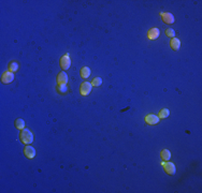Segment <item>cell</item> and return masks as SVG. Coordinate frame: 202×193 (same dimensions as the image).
Instances as JSON below:
<instances>
[{"instance_id": "obj_1", "label": "cell", "mask_w": 202, "mask_h": 193, "mask_svg": "<svg viewBox=\"0 0 202 193\" xmlns=\"http://www.w3.org/2000/svg\"><path fill=\"white\" fill-rule=\"evenodd\" d=\"M20 137H21L22 143L23 144H25V145H29L33 142V134H32V132L30 131L29 129L22 130V131H21Z\"/></svg>"}, {"instance_id": "obj_2", "label": "cell", "mask_w": 202, "mask_h": 193, "mask_svg": "<svg viewBox=\"0 0 202 193\" xmlns=\"http://www.w3.org/2000/svg\"><path fill=\"white\" fill-rule=\"evenodd\" d=\"M161 165L163 166V169H165L166 173L169 174V175H174L175 174V165L174 163H172V162H169V161H163V163H161Z\"/></svg>"}, {"instance_id": "obj_3", "label": "cell", "mask_w": 202, "mask_h": 193, "mask_svg": "<svg viewBox=\"0 0 202 193\" xmlns=\"http://www.w3.org/2000/svg\"><path fill=\"white\" fill-rule=\"evenodd\" d=\"M71 66V59H70L69 54H66L60 58V67L62 70H68Z\"/></svg>"}, {"instance_id": "obj_4", "label": "cell", "mask_w": 202, "mask_h": 193, "mask_svg": "<svg viewBox=\"0 0 202 193\" xmlns=\"http://www.w3.org/2000/svg\"><path fill=\"white\" fill-rule=\"evenodd\" d=\"M91 88H93V85L88 82H84V83L81 84V88H80V92H81L82 95H88L91 91Z\"/></svg>"}, {"instance_id": "obj_5", "label": "cell", "mask_w": 202, "mask_h": 193, "mask_svg": "<svg viewBox=\"0 0 202 193\" xmlns=\"http://www.w3.org/2000/svg\"><path fill=\"white\" fill-rule=\"evenodd\" d=\"M14 81V73L11 71H5L1 76V82L3 84H10Z\"/></svg>"}, {"instance_id": "obj_6", "label": "cell", "mask_w": 202, "mask_h": 193, "mask_svg": "<svg viewBox=\"0 0 202 193\" xmlns=\"http://www.w3.org/2000/svg\"><path fill=\"white\" fill-rule=\"evenodd\" d=\"M145 122L147 123V125H150V126H153V125H157L158 122H159V117L156 115H154V114H148V115L145 116Z\"/></svg>"}, {"instance_id": "obj_7", "label": "cell", "mask_w": 202, "mask_h": 193, "mask_svg": "<svg viewBox=\"0 0 202 193\" xmlns=\"http://www.w3.org/2000/svg\"><path fill=\"white\" fill-rule=\"evenodd\" d=\"M160 16L166 24L170 25V24H173V23H174V16H173V14H171V13L163 12V13H160Z\"/></svg>"}, {"instance_id": "obj_8", "label": "cell", "mask_w": 202, "mask_h": 193, "mask_svg": "<svg viewBox=\"0 0 202 193\" xmlns=\"http://www.w3.org/2000/svg\"><path fill=\"white\" fill-rule=\"evenodd\" d=\"M24 154L28 159H33L36 157V149L32 146H26L24 148Z\"/></svg>"}, {"instance_id": "obj_9", "label": "cell", "mask_w": 202, "mask_h": 193, "mask_svg": "<svg viewBox=\"0 0 202 193\" xmlns=\"http://www.w3.org/2000/svg\"><path fill=\"white\" fill-rule=\"evenodd\" d=\"M159 34H160V30L158 29V28L156 27H153L150 28V30H148L147 32V37L150 40H156L158 37H159Z\"/></svg>"}, {"instance_id": "obj_10", "label": "cell", "mask_w": 202, "mask_h": 193, "mask_svg": "<svg viewBox=\"0 0 202 193\" xmlns=\"http://www.w3.org/2000/svg\"><path fill=\"white\" fill-rule=\"evenodd\" d=\"M68 83V75L66 74V72H60L57 75V84H67Z\"/></svg>"}, {"instance_id": "obj_11", "label": "cell", "mask_w": 202, "mask_h": 193, "mask_svg": "<svg viewBox=\"0 0 202 193\" xmlns=\"http://www.w3.org/2000/svg\"><path fill=\"white\" fill-rule=\"evenodd\" d=\"M170 46L172 47V49L174 51H178L181 48V41L178 38H172L170 42Z\"/></svg>"}, {"instance_id": "obj_12", "label": "cell", "mask_w": 202, "mask_h": 193, "mask_svg": "<svg viewBox=\"0 0 202 193\" xmlns=\"http://www.w3.org/2000/svg\"><path fill=\"white\" fill-rule=\"evenodd\" d=\"M160 157L163 161H169L171 158V152L169 151L168 149H163V150H161V152H160Z\"/></svg>"}, {"instance_id": "obj_13", "label": "cell", "mask_w": 202, "mask_h": 193, "mask_svg": "<svg viewBox=\"0 0 202 193\" xmlns=\"http://www.w3.org/2000/svg\"><path fill=\"white\" fill-rule=\"evenodd\" d=\"M169 115H170V111L168 110V108H163V110H160V112H159V119H165V118H168L169 117Z\"/></svg>"}, {"instance_id": "obj_14", "label": "cell", "mask_w": 202, "mask_h": 193, "mask_svg": "<svg viewBox=\"0 0 202 193\" xmlns=\"http://www.w3.org/2000/svg\"><path fill=\"white\" fill-rule=\"evenodd\" d=\"M89 75H90V69H89L88 67H84V68H82V70H81L82 77L87 78V77H89Z\"/></svg>"}, {"instance_id": "obj_15", "label": "cell", "mask_w": 202, "mask_h": 193, "mask_svg": "<svg viewBox=\"0 0 202 193\" xmlns=\"http://www.w3.org/2000/svg\"><path fill=\"white\" fill-rule=\"evenodd\" d=\"M14 125H15V127L17 128L18 130H24L25 129V121H24V119H21V118H18V119L15 120Z\"/></svg>"}, {"instance_id": "obj_16", "label": "cell", "mask_w": 202, "mask_h": 193, "mask_svg": "<svg viewBox=\"0 0 202 193\" xmlns=\"http://www.w3.org/2000/svg\"><path fill=\"white\" fill-rule=\"evenodd\" d=\"M18 70V64H17V61H11L10 64H9V71L11 72H16Z\"/></svg>"}, {"instance_id": "obj_17", "label": "cell", "mask_w": 202, "mask_h": 193, "mask_svg": "<svg viewBox=\"0 0 202 193\" xmlns=\"http://www.w3.org/2000/svg\"><path fill=\"white\" fill-rule=\"evenodd\" d=\"M57 90L59 91L60 93H66L67 91H68L67 84H58V86H57Z\"/></svg>"}, {"instance_id": "obj_18", "label": "cell", "mask_w": 202, "mask_h": 193, "mask_svg": "<svg viewBox=\"0 0 202 193\" xmlns=\"http://www.w3.org/2000/svg\"><path fill=\"white\" fill-rule=\"evenodd\" d=\"M101 84H102V79H101V77H96L93 79V83H91V85L95 86V87H98V86H100Z\"/></svg>"}, {"instance_id": "obj_19", "label": "cell", "mask_w": 202, "mask_h": 193, "mask_svg": "<svg viewBox=\"0 0 202 193\" xmlns=\"http://www.w3.org/2000/svg\"><path fill=\"white\" fill-rule=\"evenodd\" d=\"M166 34H167V37H169V38L172 39V38L175 37V31L172 29V28H168V29L166 30Z\"/></svg>"}]
</instances>
